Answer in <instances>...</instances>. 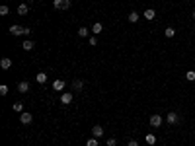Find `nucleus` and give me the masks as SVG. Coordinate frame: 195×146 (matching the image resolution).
Segmentation results:
<instances>
[{"instance_id": "29", "label": "nucleus", "mask_w": 195, "mask_h": 146, "mask_svg": "<svg viewBox=\"0 0 195 146\" xmlns=\"http://www.w3.org/2000/svg\"><path fill=\"white\" fill-rule=\"evenodd\" d=\"M191 16H193V20H195V10H193V14H191Z\"/></svg>"}, {"instance_id": "16", "label": "nucleus", "mask_w": 195, "mask_h": 146, "mask_svg": "<svg viewBox=\"0 0 195 146\" xmlns=\"http://www.w3.org/2000/svg\"><path fill=\"white\" fill-rule=\"evenodd\" d=\"M35 80H37L39 84H45V82H47V74H45V72H39V74L35 76Z\"/></svg>"}, {"instance_id": "7", "label": "nucleus", "mask_w": 195, "mask_h": 146, "mask_svg": "<svg viewBox=\"0 0 195 146\" xmlns=\"http://www.w3.org/2000/svg\"><path fill=\"white\" fill-rule=\"evenodd\" d=\"M148 123H150V127H160V125H162V117H160V115H152Z\"/></svg>"}, {"instance_id": "6", "label": "nucleus", "mask_w": 195, "mask_h": 146, "mask_svg": "<svg viewBox=\"0 0 195 146\" xmlns=\"http://www.w3.org/2000/svg\"><path fill=\"white\" fill-rule=\"evenodd\" d=\"M60 103H63V105H70V103H72V94H70V92L63 94V95H60Z\"/></svg>"}, {"instance_id": "8", "label": "nucleus", "mask_w": 195, "mask_h": 146, "mask_svg": "<svg viewBox=\"0 0 195 146\" xmlns=\"http://www.w3.org/2000/svg\"><path fill=\"white\" fill-rule=\"evenodd\" d=\"M10 33L16 35V37H20V35H23V27L22 25H12V27H10Z\"/></svg>"}, {"instance_id": "9", "label": "nucleus", "mask_w": 195, "mask_h": 146, "mask_svg": "<svg viewBox=\"0 0 195 146\" xmlns=\"http://www.w3.org/2000/svg\"><path fill=\"white\" fill-rule=\"evenodd\" d=\"M92 137H96V138L103 137V127H100V125H96V127L92 129Z\"/></svg>"}, {"instance_id": "24", "label": "nucleus", "mask_w": 195, "mask_h": 146, "mask_svg": "<svg viewBox=\"0 0 195 146\" xmlns=\"http://www.w3.org/2000/svg\"><path fill=\"white\" fill-rule=\"evenodd\" d=\"M86 146H98V138H96V137L88 138V140H86Z\"/></svg>"}, {"instance_id": "12", "label": "nucleus", "mask_w": 195, "mask_h": 146, "mask_svg": "<svg viewBox=\"0 0 195 146\" xmlns=\"http://www.w3.org/2000/svg\"><path fill=\"white\" fill-rule=\"evenodd\" d=\"M82 88H84L82 80H74V82H72V90H74V92H82Z\"/></svg>"}, {"instance_id": "14", "label": "nucleus", "mask_w": 195, "mask_h": 146, "mask_svg": "<svg viewBox=\"0 0 195 146\" xmlns=\"http://www.w3.org/2000/svg\"><path fill=\"white\" fill-rule=\"evenodd\" d=\"M144 140H146V144H150V146L156 144V137H154L152 132H150V134H146V137H144Z\"/></svg>"}, {"instance_id": "26", "label": "nucleus", "mask_w": 195, "mask_h": 146, "mask_svg": "<svg viewBox=\"0 0 195 146\" xmlns=\"http://www.w3.org/2000/svg\"><path fill=\"white\" fill-rule=\"evenodd\" d=\"M6 94H8V86L2 84V86H0V95H6Z\"/></svg>"}, {"instance_id": "2", "label": "nucleus", "mask_w": 195, "mask_h": 146, "mask_svg": "<svg viewBox=\"0 0 195 146\" xmlns=\"http://www.w3.org/2000/svg\"><path fill=\"white\" fill-rule=\"evenodd\" d=\"M20 123H22V125H31V123H33V117H31V113H28V111H23V113L20 115Z\"/></svg>"}, {"instance_id": "1", "label": "nucleus", "mask_w": 195, "mask_h": 146, "mask_svg": "<svg viewBox=\"0 0 195 146\" xmlns=\"http://www.w3.org/2000/svg\"><path fill=\"white\" fill-rule=\"evenodd\" d=\"M53 6H55L57 10H70L72 2H70V0H53Z\"/></svg>"}, {"instance_id": "22", "label": "nucleus", "mask_w": 195, "mask_h": 146, "mask_svg": "<svg viewBox=\"0 0 195 146\" xmlns=\"http://www.w3.org/2000/svg\"><path fill=\"white\" fill-rule=\"evenodd\" d=\"M186 78H187L189 82H193V80H195V70H187V72H186Z\"/></svg>"}, {"instance_id": "3", "label": "nucleus", "mask_w": 195, "mask_h": 146, "mask_svg": "<svg viewBox=\"0 0 195 146\" xmlns=\"http://www.w3.org/2000/svg\"><path fill=\"white\" fill-rule=\"evenodd\" d=\"M166 121H168V125H178V123H180V115H178L176 111H170Z\"/></svg>"}, {"instance_id": "15", "label": "nucleus", "mask_w": 195, "mask_h": 146, "mask_svg": "<svg viewBox=\"0 0 195 146\" xmlns=\"http://www.w3.org/2000/svg\"><path fill=\"white\" fill-rule=\"evenodd\" d=\"M164 35H166L168 39H172L174 35H176V29H174V27H166V29H164Z\"/></svg>"}, {"instance_id": "20", "label": "nucleus", "mask_w": 195, "mask_h": 146, "mask_svg": "<svg viewBox=\"0 0 195 146\" xmlns=\"http://www.w3.org/2000/svg\"><path fill=\"white\" fill-rule=\"evenodd\" d=\"M12 109H14V111H18V113H22V111H23V103H22V101H16V103L12 105Z\"/></svg>"}, {"instance_id": "11", "label": "nucleus", "mask_w": 195, "mask_h": 146, "mask_svg": "<svg viewBox=\"0 0 195 146\" xmlns=\"http://www.w3.org/2000/svg\"><path fill=\"white\" fill-rule=\"evenodd\" d=\"M33 47H35V43H33V41H29V39H25V41L22 43V49H23V51H31Z\"/></svg>"}, {"instance_id": "25", "label": "nucleus", "mask_w": 195, "mask_h": 146, "mask_svg": "<svg viewBox=\"0 0 195 146\" xmlns=\"http://www.w3.org/2000/svg\"><path fill=\"white\" fill-rule=\"evenodd\" d=\"M106 146H117V140H115V138H107V140H106Z\"/></svg>"}, {"instance_id": "18", "label": "nucleus", "mask_w": 195, "mask_h": 146, "mask_svg": "<svg viewBox=\"0 0 195 146\" xmlns=\"http://www.w3.org/2000/svg\"><path fill=\"white\" fill-rule=\"evenodd\" d=\"M129 22H131V24H137V22H139V12H131V14H129Z\"/></svg>"}, {"instance_id": "28", "label": "nucleus", "mask_w": 195, "mask_h": 146, "mask_svg": "<svg viewBox=\"0 0 195 146\" xmlns=\"http://www.w3.org/2000/svg\"><path fill=\"white\" fill-rule=\"evenodd\" d=\"M127 146H140V144L137 140H129V142H127Z\"/></svg>"}, {"instance_id": "23", "label": "nucleus", "mask_w": 195, "mask_h": 146, "mask_svg": "<svg viewBox=\"0 0 195 146\" xmlns=\"http://www.w3.org/2000/svg\"><path fill=\"white\" fill-rule=\"evenodd\" d=\"M8 12H10V8L6 4H2L0 6V16H8Z\"/></svg>"}, {"instance_id": "27", "label": "nucleus", "mask_w": 195, "mask_h": 146, "mask_svg": "<svg viewBox=\"0 0 195 146\" xmlns=\"http://www.w3.org/2000/svg\"><path fill=\"white\" fill-rule=\"evenodd\" d=\"M90 45H92V47H94V45H98V37H90Z\"/></svg>"}, {"instance_id": "13", "label": "nucleus", "mask_w": 195, "mask_h": 146, "mask_svg": "<svg viewBox=\"0 0 195 146\" xmlns=\"http://www.w3.org/2000/svg\"><path fill=\"white\" fill-rule=\"evenodd\" d=\"M144 18H146V20H154V18H156V12H154L152 8L144 10Z\"/></svg>"}, {"instance_id": "17", "label": "nucleus", "mask_w": 195, "mask_h": 146, "mask_svg": "<svg viewBox=\"0 0 195 146\" xmlns=\"http://www.w3.org/2000/svg\"><path fill=\"white\" fill-rule=\"evenodd\" d=\"M92 31H94V33H102V31H103V25L100 24V22H96V24L92 25Z\"/></svg>"}, {"instance_id": "5", "label": "nucleus", "mask_w": 195, "mask_h": 146, "mask_svg": "<svg viewBox=\"0 0 195 146\" xmlns=\"http://www.w3.org/2000/svg\"><path fill=\"white\" fill-rule=\"evenodd\" d=\"M0 68H2V70H8V68H12V59H8V57L0 59Z\"/></svg>"}, {"instance_id": "21", "label": "nucleus", "mask_w": 195, "mask_h": 146, "mask_svg": "<svg viewBox=\"0 0 195 146\" xmlns=\"http://www.w3.org/2000/svg\"><path fill=\"white\" fill-rule=\"evenodd\" d=\"M18 14L20 16H25V14H28V6H25V4H20L18 6Z\"/></svg>"}, {"instance_id": "10", "label": "nucleus", "mask_w": 195, "mask_h": 146, "mask_svg": "<svg viewBox=\"0 0 195 146\" xmlns=\"http://www.w3.org/2000/svg\"><path fill=\"white\" fill-rule=\"evenodd\" d=\"M53 90H57V92H60V90H65V80H55L53 82Z\"/></svg>"}, {"instance_id": "19", "label": "nucleus", "mask_w": 195, "mask_h": 146, "mask_svg": "<svg viewBox=\"0 0 195 146\" xmlns=\"http://www.w3.org/2000/svg\"><path fill=\"white\" fill-rule=\"evenodd\" d=\"M78 35H80V37H88V35H90V29L88 27H78Z\"/></svg>"}, {"instance_id": "4", "label": "nucleus", "mask_w": 195, "mask_h": 146, "mask_svg": "<svg viewBox=\"0 0 195 146\" xmlns=\"http://www.w3.org/2000/svg\"><path fill=\"white\" fill-rule=\"evenodd\" d=\"M29 90H31V88H29V82L22 80V82H20V84H18V92H20V94H28Z\"/></svg>"}]
</instances>
